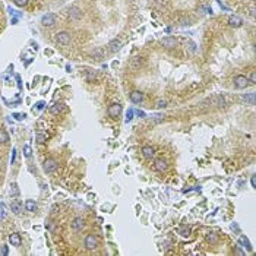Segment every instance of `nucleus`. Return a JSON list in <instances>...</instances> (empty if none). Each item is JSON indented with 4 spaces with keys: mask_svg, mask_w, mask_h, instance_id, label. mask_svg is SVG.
<instances>
[{
    "mask_svg": "<svg viewBox=\"0 0 256 256\" xmlns=\"http://www.w3.org/2000/svg\"><path fill=\"white\" fill-rule=\"evenodd\" d=\"M92 57H94V59H97V60H100V62H101V60L104 59V51H102L101 48H95V50L92 51Z\"/></svg>",
    "mask_w": 256,
    "mask_h": 256,
    "instance_id": "22",
    "label": "nucleus"
},
{
    "mask_svg": "<svg viewBox=\"0 0 256 256\" xmlns=\"http://www.w3.org/2000/svg\"><path fill=\"white\" fill-rule=\"evenodd\" d=\"M166 107H167L166 100H158L157 101V108H166Z\"/></svg>",
    "mask_w": 256,
    "mask_h": 256,
    "instance_id": "32",
    "label": "nucleus"
},
{
    "mask_svg": "<svg viewBox=\"0 0 256 256\" xmlns=\"http://www.w3.org/2000/svg\"><path fill=\"white\" fill-rule=\"evenodd\" d=\"M228 25L234 26V28H239V26L243 25V19L240 16H237V15H231V16L228 18Z\"/></svg>",
    "mask_w": 256,
    "mask_h": 256,
    "instance_id": "11",
    "label": "nucleus"
},
{
    "mask_svg": "<svg viewBox=\"0 0 256 256\" xmlns=\"http://www.w3.org/2000/svg\"><path fill=\"white\" fill-rule=\"evenodd\" d=\"M239 243L243 246V248H246V249H250V243H249V240L244 237V236H242L239 239Z\"/></svg>",
    "mask_w": 256,
    "mask_h": 256,
    "instance_id": "25",
    "label": "nucleus"
},
{
    "mask_svg": "<svg viewBox=\"0 0 256 256\" xmlns=\"http://www.w3.org/2000/svg\"><path fill=\"white\" fill-rule=\"evenodd\" d=\"M142 63H144V57H141V56H136V57H133L132 62H130V66H132L133 69H138V68H141Z\"/></svg>",
    "mask_w": 256,
    "mask_h": 256,
    "instance_id": "18",
    "label": "nucleus"
},
{
    "mask_svg": "<svg viewBox=\"0 0 256 256\" xmlns=\"http://www.w3.org/2000/svg\"><path fill=\"white\" fill-rule=\"evenodd\" d=\"M255 92H250V94H246V95H242V100L244 102H248L250 106H255Z\"/></svg>",
    "mask_w": 256,
    "mask_h": 256,
    "instance_id": "19",
    "label": "nucleus"
},
{
    "mask_svg": "<svg viewBox=\"0 0 256 256\" xmlns=\"http://www.w3.org/2000/svg\"><path fill=\"white\" fill-rule=\"evenodd\" d=\"M95 76H97V73H95L94 70H88V72H86V81L88 82H92L95 79Z\"/></svg>",
    "mask_w": 256,
    "mask_h": 256,
    "instance_id": "28",
    "label": "nucleus"
},
{
    "mask_svg": "<svg viewBox=\"0 0 256 256\" xmlns=\"http://www.w3.org/2000/svg\"><path fill=\"white\" fill-rule=\"evenodd\" d=\"M15 117H16V120H22L25 117V114H15Z\"/></svg>",
    "mask_w": 256,
    "mask_h": 256,
    "instance_id": "41",
    "label": "nucleus"
},
{
    "mask_svg": "<svg viewBox=\"0 0 256 256\" xmlns=\"http://www.w3.org/2000/svg\"><path fill=\"white\" fill-rule=\"evenodd\" d=\"M234 253H236V255H244V252L242 250V249H239V248H237V249L234 250Z\"/></svg>",
    "mask_w": 256,
    "mask_h": 256,
    "instance_id": "39",
    "label": "nucleus"
},
{
    "mask_svg": "<svg viewBox=\"0 0 256 256\" xmlns=\"http://www.w3.org/2000/svg\"><path fill=\"white\" fill-rule=\"evenodd\" d=\"M25 209L26 211H30V212H35V211H37V204H35L34 201L28 199V201L25 202Z\"/></svg>",
    "mask_w": 256,
    "mask_h": 256,
    "instance_id": "20",
    "label": "nucleus"
},
{
    "mask_svg": "<svg viewBox=\"0 0 256 256\" xmlns=\"http://www.w3.org/2000/svg\"><path fill=\"white\" fill-rule=\"evenodd\" d=\"M56 41L62 46H68L70 43V34L66 32V31H62V32H57L56 34Z\"/></svg>",
    "mask_w": 256,
    "mask_h": 256,
    "instance_id": "4",
    "label": "nucleus"
},
{
    "mask_svg": "<svg viewBox=\"0 0 256 256\" xmlns=\"http://www.w3.org/2000/svg\"><path fill=\"white\" fill-rule=\"evenodd\" d=\"M9 242H10V244L12 246H21L22 243V239H21V234L19 233H12V234L9 236Z\"/></svg>",
    "mask_w": 256,
    "mask_h": 256,
    "instance_id": "14",
    "label": "nucleus"
},
{
    "mask_svg": "<svg viewBox=\"0 0 256 256\" xmlns=\"http://www.w3.org/2000/svg\"><path fill=\"white\" fill-rule=\"evenodd\" d=\"M69 15H70L72 19H76L78 21V19H81L82 18V10L78 8V6H72V8L69 9Z\"/></svg>",
    "mask_w": 256,
    "mask_h": 256,
    "instance_id": "15",
    "label": "nucleus"
},
{
    "mask_svg": "<svg viewBox=\"0 0 256 256\" xmlns=\"http://www.w3.org/2000/svg\"><path fill=\"white\" fill-rule=\"evenodd\" d=\"M12 152H13L12 154V164H13V162H15V158H16V150H13Z\"/></svg>",
    "mask_w": 256,
    "mask_h": 256,
    "instance_id": "40",
    "label": "nucleus"
},
{
    "mask_svg": "<svg viewBox=\"0 0 256 256\" xmlns=\"http://www.w3.org/2000/svg\"><path fill=\"white\" fill-rule=\"evenodd\" d=\"M233 82H234V86L237 88V90H244V88L250 84L249 79H248V76H244V75H237Z\"/></svg>",
    "mask_w": 256,
    "mask_h": 256,
    "instance_id": "2",
    "label": "nucleus"
},
{
    "mask_svg": "<svg viewBox=\"0 0 256 256\" xmlns=\"http://www.w3.org/2000/svg\"><path fill=\"white\" fill-rule=\"evenodd\" d=\"M46 227H47V228H50L51 231H54V222H53V221H48L47 224H46Z\"/></svg>",
    "mask_w": 256,
    "mask_h": 256,
    "instance_id": "36",
    "label": "nucleus"
},
{
    "mask_svg": "<svg viewBox=\"0 0 256 256\" xmlns=\"http://www.w3.org/2000/svg\"><path fill=\"white\" fill-rule=\"evenodd\" d=\"M179 234L182 236V237H189V236H190V228H189V227H186V226L180 227Z\"/></svg>",
    "mask_w": 256,
    "mask_h": 256,
    "instance_id": "23",
    "label": "nucleus"
},
{
    "mask_svg": "<svg viewBox=\"0 0 256 256\" xmlns=\"http://www.w3.org/2000/svg\"><path fill=\"white\" fill-rule=\"evenodd\" d=\"M188 47H189V51H190V53H195V51H196V46H195V43H192V41L188 43Z\"/></svg>",
    "mask_w": 256,
    "mask_h": 256,
    "instance_id": "33",
    "label": "nucleus"
},
{
    "mask_svg": "<svg viewBox=\"0 0 256 256\" xmlns=\"http://www.w3.org/2000/svg\"><path fill=\"white\" fill-rule=\"evenodd\" d=\"M161 44H162V47H166V48H168V50H171V48L177 47V40H176L174 37H166V38L161 40Z\"/></svg>",
    "mask_w": 256,
    "mask_h": 256,
    "instance_id": "7",
    "label": "nucleus"
},
{
    "mask_svg": "<svg viewBox=\"0 0 256 256\" xmlns=\"http://www.w3.org/2000/svg\"><path fill=\"white\" fill-rule=\"evenodd\" d=\"M9 142V135H8V132L4 130V129H0V144H8Z\"/></svg>",
    "mask_w": 256,
    "mask_h": 256,
    "instance_id": "21",
    "label": "nucleus"
},
{
    "mask_svg": "<svg viewBox=\"0 0 256 256\" xmlns=\"http://www.w3.org/2000/svg\"><path fill=\"white\" fill-rule=\"evenodd\" d=\"M43 168L46 173H53V171L57 168V161H56L54 158H47V160L43 162Z\"/></svg>",
    "mask_w": 256,
    "mask_h": 256,
    "instance_id": "5",
    "label": "nucleus"
},
{
    "mask_svg": "<svg viewBox=\"0 0 256 256\" xmlns=\"http://www.w3.org/2000/svg\"><path fill=\"white\" fill-rule=\"evenodd\" d=\"M10 195H13V196H18V195H19L16 183H12V186H10Z\"/></svg>",
    "mask_w": 256,
    "mask_h": 256,
    "instance_id": "29",
    "label": "nucleus"
},
{
    "mask_svg": "<svg viewBox=\"0 0 256 256\" xmlns=\"http://www.w3.org/2000/svg\"><path fill=\"white\" fill-rule=\"evenodd\" d=\"M154 168L157 171H160V173H164V171L167 170V161L162 160V158H158V160H155V162H154Z\"/></svg>",
    "mask_w": 256,
    "mask_h": 256,
    "instance_id": "10",
    "label": "nucleus"
},
{
    "mask_svg": "<svg viewBox=\"0 0 256 256\" xmlns=\"http://www.w3.org/2000/svg\"><path fill=\"white\" fill-rule=\"evenodd\" d=\"M130 101L135 102V104H141L144 101V94L141 91H132L130 92Z\"/></svg>",
    "mask_w": 256,
    "mask_h": 256,
    "instance_id": "13",
    "label": "nucleus"
},
{
    "mask_svg": "<svg viewBox=\"0 0 256 256\" xmlns=\"http://www.w3.org/2000/svg\"><path fill=\"white\" fill-rule=\"evenodd\" d=\"M141 152H142V155H144V158H146V160H152V158L155 157V150L150 145L144 146Z\"/></svg>",
    "mask_w": 256,
    "mask_h": 256,
    "instance_id": "9",
    "label": "nucleus"
},
{
    "mask_svg": "<svg viewBox=\"0 0 256 256\" xmlns=\"http://www.w3.org/2000/svg\"><path fill=\"white\" fill-rule=\"evenodd\" d=\"M8 252H9V250H8V246H3V248H2V255L6 256V255H8Z\"/></svg>",
    "mask_w": 256,
    "mask_h": 256,
    "instance_id": "37",
    "label": "nucleus"
},
{
    "mask_svg": "<svg viewBox=\"0 0 256 256\" xmlns=\"http://www.w3.org/2000/svg\"><path fill=\"white\" fill-rule=\"evenodd\" d=\"M250 183H252V188H256V177L252 176V179H250Z\"/></svg>",
    "mask_w": 256,
    "mask_h": 256,
    "instance_id": "38",
    "label": "nucleus"
},
{
    "mask_svg": "<svg viewBox=\"0 0 256 256\" xmlns=\"http://www.w3.org/2000/svg\"><path fill=\"white\" fill-rule=\"evenodd\" d=\"M248 79H249V82H250L252 85H255V84H256V75H255V72L250 73V76H249Z\"/></svg>",
    "mask_w": 256,
    "mask_h": 256,
    "instance_id": "34",
    "label": "nucleus"
},
{
    "mask_svg": "<svg viewBox=\"0 0 256 256\" xmlns=\"http://www.w3.org/2000/svg\"><path fill=\"white\" fill-rule=\"evenodd\" d=\"M24 154H25V157H26V158H30V157H31V154H32V150H31V146H30V145H25V146H24Z\"/></svg>",
    "mask_w": 256,
    "mask_h": 256,
    "instance_id": "30",
    "label": "nucleus"
},
{
    "mask_svg": "<svg viewBox=\"0 0 256 256\" xmlns=\"http://www.w3.org/2000/svg\"><path fill=\"white\" fill-rule=\"evenodd\" d=\"M63 108H64V104H62V102H56L54 106H51V108H50V113L51 114H60L62 111H63Z\"/></svg>",
    "mask_w": 256,
    "mask_h": 256,
    "instance_id": "17",
    "label": "nucleus"
},
{
    "mask_svg": "<svg viewBox=\"0 0 256 256\" xmlns=\"http://www.w3.org/2000/svg\"><path fill=\"white\" fill-rule=\"evenodd\" d=\"M108 50L111 51V53H117V51L122 50V41L120 40H113V41H110L108 43Z\"/></svg>",
    "mask_w": 256,
    "mask_h": 256,
    "instance_id": "12",
    "label": "nucleus"
},
{
    "mask_svg": "<svg viewBox=\"0 0 256 256\" xmlns=\"http://www.w3.org/2000/svg\"><path fill=\"white\" fill-rule=\"evenodd\" d=\"M132 119H133V111H132V110H129V111H128V114H126V122H130Z\"/></svg>",
    "mask_w": 256,
    "mask_h": 256,
    "instance_id": "35",
    "label": "nucleus"
},
{
    "mask_svg": "<svg viewBox=\"0 0 256 256\" xmlns=\"http://www.w3.org/2000/svg\"><path fill=\"white\" fill-rule=\"evenodd\" d=\"M130 2H135V0H130Z\"/></svg>",
    "mask_w": 256,
    "mask_h": 256,
    "instance_id": "43",
    "label": "nucleus"
},
{
    "mask_svg": "<svg viewBox=\"0 0 256 256\" xmlns=\"http://www.w3.org/2000/svg\"><path fill=\"white\" fill-rule=\"evenodd\" d=\"M10 208L15 214H21V204H18V202H12L10 204Z\"/></svg>",
    "mask_w": 256,
    "mask_h": 256,
    "instance_id": "26",
    "label": "nucleus"
},
{
    "mask_svg": "<svg viewBox=\"0 0 256 256\" xmlns=\"http://www.w3.org/2000/svg\"><path fill=\"white\" fill-rule=\"evenodd\" d=\"M97 246H98V239H97V236L94 234H88L85 237V248L88 249V250H94V249H97Z\"/></svg>",
    "mask_w": 256,
    "mask_h": 256,
    "instance_id": "3",
    "label": "nucleus"
},
{
    "mask_svg": "<svg viewBox=\"0 0 256 256\" xmlns=\"http://www.w3.org/2000/svg\"><path fill=\"white\" fill-rule=\"evenodd\" d=\"M206 240H208L209 243H217L218 236L215 234V233H208V234H206Z\"/></svg>",
    "mask_w": 256,
    "mask_h": 256,
    "instance_id": "24",
    "label": "nucleus"
},
{
    "mask_svg": "<svg viewBox=\"0 0 256 256\" xmlns=\"http://www.w3.org/2000/svg\"><path fill=\"white\" fill-rule=\"evenodd\" d=\"M35 139H37L38 144H44V142L47 141V136H46L44 133H37V135H35Z\"/></svg>",
    "mask_w": 256,
    "mask_h": 256,
    "instance_id": "27",
    "label": "nucleus"
},
{
    "mask_svg": "<svg viewBox=\"0 0 256 256\" xmlns=\"http://www.w3.org/2000/svg\"><path fill=\"white\" fill-rule=\"evenodd\" d=\"M70 226H72V230L73 231H81L82 228H84V226H85V221H84V218L76 217V218H73V220H72Z\"/></svg>",
    "mask_w": 256,
    "mask_h": 256,
    "instance_id": "8",
    "label": "nucleus"
},
{
    "mask_svg": "<svg viewBox=\"0 0 256 256\" xmlns=\"http://www.w3.org/2000/svg\"><path fill=\"white\" fill-rule=\"evenodd\" d=\"M13 3L16 4V6H19V8H24V6L28 4V0H13Z\"/></svg>",
    "mask_w": 256,
    "mask_h": 256,
    "instance_id": "31",
    "label": "nucleus"
},
{
    "mask_svg": "<svg viewBox=\"0 0 256 256\" xmlns=\"http://www.w3.org/2000/svg\"><path fill=\"white\" fill-rule=\"evenodd\" d=\"M37 107H38V108H43V107H44V102H43V101L38 102V104H37Z\"/></svg>",
    "mask_w": 256,
    "mask_h": 256,
    "instance_id": "42",
    "label": "nucleus"
},
{
    "mask_svg": "<svg viewBox=\"0 0 256 256\" xmlns=\"http://www.w3.org/2000/svg\"><path fill=\"white\" fill-rule=\"evenodd\" d=\"M56 21H57V18H56L54 13H47V15H44L41 18V24L44 26H53L56 24Z\"/></svg>",
    "mask_w": 256,
    "mask_h": 256,
    "instance_id": "6",
    "label": "nucleus"
},
{
    "mask_svg": "<svg viewBox=\"0 0 256 256\" xmlns=\"http://www.w3.org/2000/svg\"><path fill=\"white\" fill-rule=\"evenodd\" d=\"M208 101L212 102L214 106H217V107L226 106V100H224V97H222V95H217V97H214L212 100H208Z\"/></svg>",
    "mask_w": 256,
    "mask_h": 256,
    "instance_id": "16",
    "label": "nucleus"
},
{
    "mask_svg": "<svg viewBox=\"0 0 256 256\" xmlns=\"http://www.w3.org/2000/svg\"><path fill=\"white\" fill-rule=\"evenodd\" d=\"M107 113H108V116H110L111 119H117L120 116V113H122V106H120L119 102H113V104L108 106Z\"/></svg>",
    "mask_w": 256,
    "mask_h": 256,
    "instance_id": "1",
    "label": "nucleus"
}]
</instances>
